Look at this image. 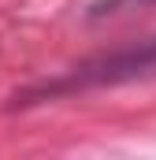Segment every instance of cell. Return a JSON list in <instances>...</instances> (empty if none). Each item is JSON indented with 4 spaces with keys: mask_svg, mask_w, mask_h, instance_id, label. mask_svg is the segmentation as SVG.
<instances>
[{
    "mask_svg": "<svg viewBox=\"0 0 156 160\" xmlns=\"http://www.w3.org/2000/svg\"><path fill=\"white\" fill-rule=\"evenodd\" d=\"M153 71H156V38H149L141 45H134V48L100 56V60L78 67L75 75L52 82V86H41L37 93H30V97H56V93L89 89V86H115V82H130V78H141V75H153Z\"/></svg>",
    "mask_w": 156,
    "mask_h": 160,
    "instance_id": "6da1fadb",
    "label": "cell"
}]
</instances>
